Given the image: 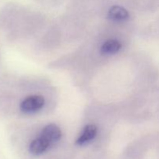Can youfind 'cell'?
Returning <instances> with one entry per match:
<instances>
[{
    "label": "cell",
    "mask_w": 159,
    "mask_h": 159,
    "mask_svg": "<svg viewBox=\"0 0 159 159\" xmlns=\"http://www.w3.org/2000/svg\"><path fill=\"white\" fill-rule=\"evenodd\" d=\"M44 102V99L41 96H28L20 103V109L23 113H35L43 107Z\"/></svg>",
    "instance_id": "1"
},
{
    "label": "cell",
    "mask_w": 159,
    "mask_h": 159,
    "mask_svg": "<svg viewBox=\"0 0 159 159\" xmlns=\"http://www.w3.org/2000/svg\"><path fill=\"white\" fill-rule=\"evenodd\" d=\"M40 137L48 141L50 144H54L59 141L61 138V130L56 124H48L46 127H43Z\"/></svg>",
    "instance_id": "2"
},
{
    "label": "cell",
    "mask_w": 159,
    "mask_h": 159,
    "mask_svg": "<svg viewBox=\"0 0 159 159\" xmlns=\"http://www.w3.org/2000/svg\"><path fill=\"white\" fill-rule=\"evenodd\" d=\"M96 134H97V127L96 126L93 124L85 126L76 140L75 144L80 146L88 144L96 138Z\"/></svg>",
    "instance_id": "3"
},
{
    "label": "cell",
    "mask_w": 159,
    "mask_h": 159,
    "mask_svg": "<svg viewBox=\"0 0 159 159\" xmlns=\"http://www.w3.org/2000/svg\"><path fill=\"white\" fill-rule=\"evenodd\" d=\"M51 146L50 143L42 137L33 140L29 145V152L33 155H40L44 153Z\"/></svg>",
    "instance_id": "4"
},
{
    "label": "cell",
    "mask_w": 159,
    "mask_h": 159,
    "mask_svg": "<svg viewBox=\"0 0 159 159\" xmlns=\"http://www.w3.org/2000/svg\"><path fill=\"white\" fill-rule=\"evenodd\" d=\"M109 18L115 21H124L129 18V12L121 6L114 5L109 9L107 13Z\"/></svg>",
    "instance_id": "5"
},
{
    "label": "cell",
    "mask_w": 159,
    "mask_h": 159,
    "mask_svg": "<svg viewBox=\"0 0 159 159\" xmlns=\"http://www.w3.org/2000/svg\"><path fill=\"white\" fill-rule=\"evenodd\" d=\"M121 45L120 42L116 40H108L104 42L102 45L100 49L101 54L110 55V54H114L117 53L120 50Z\"/></svg>",
    "instance_id": "6"
}]
</instances>
